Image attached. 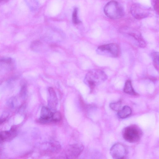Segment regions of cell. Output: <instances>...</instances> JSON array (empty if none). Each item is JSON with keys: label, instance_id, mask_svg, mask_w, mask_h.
Masks as SVG:
<instances>
[{"label": "cell", "instance_id": "ac0fdd59", "mask_svg": "<svg viewBox=\"0 0 159 159\" xmlns=\"http://www.w3.org/2000/svg\"><path fill=\"white\" fill-rule=\"evenodd\" d=\"M121 102L118 101L117 102L111 103L110 104V107L112 110L118 111L121 108Z\"/></svg>", "mask_w": 159, "mask_h": 159}, {"label": "cell", "instance_id": "ffe728a7", "mask_svg": "<svg viewBox=\"0 0 159 159\" xmlns=\"http://www.w3.org/2000/svg\"><path fill=\"white\" fill-rule=\"evenodd\" d=\"M61 119V113L58 111L53 112L52 116L53 122H57L59 121Z\"/></svg>", "mask_w": 159, "mask_h": 159}, {"label": "cell", "instance_id": "cb8c5ba5", "mask_svg": "<svg viewBox=\"0 0 159 159\" xmlns=\"http://www.w3.org/2000/svg\"><path fill=\"white\" fill-rule=\"evenodd\" d=\"M10 0H0V4L7 2Z\"/></svg>", "mask_w": 159, "mask_h": 159}, {"label": "cell", "instance_id": "4fadbf2b", "mask_svg": "<svg viewBox=\"0 0 159 159\" xmlns=\"http://www.w3.org/2000/svg\"><path fill=\"white\" fill-rule=\"evenodd\" d=\"M132 110L130 107L125 106L118 111V115L120 118H125L129 116Z\"/></svg>", "mask_w": 159, "mask_h": 159}, {"label": "cell", "instance_id": "5b68a950", "mask_svg": "<svg viewBox=\"0 0 159 159\" xmlns=\"http://www.w3.org/2000/svg\"><path fill=\"white\" fill-rule=\"evenodd\" d=\"M150 9L143 5L135 3L130 8V12L133 16L137 19H142L147 17L150 13Z\"/></svg>", "mask_w": 159, "mask_h": 159}, {"label": "cell", "instance_id": "603a6c76", "mask_svg": "<svg viewBox=\"0 0 159 159\" xmlns=\"http://www.w3.org/2000/svg\"><path fill=\"white\" fill-rule=\"evenodd\" d=\"M159 0H156L154 7L155 10L158 13L159 11Z\"/></svg>", "mask_w": 159, "mask_h": 159}, {"label": "cell", "instance_id": "9a60e30c", "mask_svg": "<svg viewBox=\"0 0 159 159\" xmlns=\"http://www.w3.org/2000/svg\"><path fill=\"white\" fill-rule=\"evenodd\" d=\"M30 9L33 11H35L38 8L39 2L38 0H25Z\"/></svg>", "mask_w": 159, "mask_h": 159}, {"label": "cell", "instance_id": "2e32d148", "mask_svg": "<svg viewBox=\"0 0 159 159\" xmlns=\"http://www.w3.org/2000/svg\"><path fill=\"white\" fill-rule=\"evenodd\" d=\"M151 56L154 65L156 68L158 70L159 69V53L158 52H154L152 53Z\"/></svg>", "mask_w": 159, "mask_h": 159}, {"label": "cell", "instance_id": "277c9868", "mask_svg": "<svg viewBox=\"0 0 159 159\" xmlns=\"http://www.w3.org/2000/svg\"><path fill=\"white\" fill-rule=\"evenodd\" d=\"M97 52L99 55L112 57H117L119 55L118 45L115 43H110L99 46Z\"/></svg>", "mask_w": 159, "mask_h": 159}, {"label": "cell", "instance_id": "7a4b0ae2", "mask_svg": "<svg viewBox=\"0 0 159 159\" xmlns=\"http://www.w3.org/2000/svg\"><path fill=\"white\" fill-rule=\"evenodd\" d=\"M106 15L112 19H117L123 17L124 15V9L116 1L112 0L109 2L104 8Z\"/></svg>", "mask_w": 159, "mask_h": 159}, {"label": "cell", "instance_id": "3957f363", "mask_svg": "<svg viewBox=\"0 0 159 159\" xmlns=\"http://www.w3.org/2000/svg\"><path fill=\"white\" fill-rule=\"evenodd\" d=\"M142 134L141 130L135 125L126 127L123 132V136L124 139L131 143L139 141L141 137Z\"/></svg>", "mask_w": 159, "mask_h": 159}, {"label": "cell", "instance_id": "d6986e66", "mask_svg": "<svg viewBox=\"0 0 159 159\" xmlns=\"http://www.w3.org/2000/svg\"><path fill=\"white\" fill-rule=\"evenodd\" d=\"M72 19L73 23L75 24H78L80 22L78 17V9L77 8H75L74 10Z\"/></svg>", "mask_w": 159, "mask_h": 159}, {"label": "cell", "instance_id": "e0dca14e", "mask_svg": "<svg viewBox=\"0 0 159 159\" xmlns=\"http://www.w3.org/2000/svg\"><path fill=\"white\" fill-rule=\"evenodd\" d=\"M17 99L15 97L10 98L7 102V106L11 108L16 107L17 105Z\"/></svg>", "mask_w": 159, "mask_h": 159}, {"label": "cell", "instance_id": "5bb4252c", "mask_svg": "<svg viewBox=\"0 0 159 159\" xmlns=\"http://www.w3.org/2000/svg\"><path fill=\"white\" fill-rule=\"evenodd\" d=\"M123 91L125 93L133 95H137L132 87L131 81L129 80H127L125 82Z\"/></svg>", "mask_w": 159, "mask_h": 159}, {"label": "cell", "instance_id": "30bf717a", "mask_svg": "<svg viewBox=\"0 0 159 159\" xmlns=\"http://www.w3.org/2000/svg\"><path fill=\"white\" fill-rule=\"evenodd\" d=\"M83 148L81 145L74 144L70 146L66 152L68 158H74L79 156L82 151Z\"/></svg>", "mask_w": 159, "mask_h": 159}, {"label": "cell", "instance_id": "7c38bea8", "mask_svg": "<svg viewBox=\"0 0 159 159\" xmlns=\"http://www.w3.org/2000/svg\"><path fill=\"white\" fill-rule=\"evenodd\" d=\"M49 93L48 99V105L51 108H55L57 103V98L56 93L53 89L49 87L48 89Z\"/></svg>", "mask_w": 159, "mask_h": 159}, {"label": "cell", "instance_id": "6da1fadb", "mask_svg": "<svg viewBox=\"0 0 159 159\" xmlns=\"http://www.w3.org/2000/svg\"><path fill=\"white\" fill-rule=\"evenodd\" d=\"M107 75L100 70H94L89 71L85 77V81L90 89L92 90L94 87L103 82L107 79Z\"/></svg>", "mask_w": 159, "mask_h": 159}, {"label": "cell", "instance_id": "ba28073f", "mask_svg": "<svg viewBox=\"0 0 159 159\" xmlns=\"http://www.w3.org/2000/svg\"><path fill=\"white\" fill-rule=\"evenodd\" d=\"M53 112L48 107H43L41 109L39 121L42 124H47L52 122Z\"/></svg>", "mask_w": 159, "mask_h": 159}, {"label": "cell", "instance_id": "9c48e42d", "mask_svg": "<svg viewBox=\"0 0 159 159\" xmlns=\"http://www.w3.org/2000/svg\"><path fill=\"white\" fill-rule=\"evenodd\" d=\"M17 133L16 129L13 127L10 130L0 132V143L10 140L13 139Z\"/></svg>", "mask_w": 159, "mask_h": 159}, {"label": "cell", "instance_id": "8992f818", "mask_svg": "<svg viewBox=\"0 0 159 159\" xmlns=\"http://www.w3.org/2000/svg\"><path fill=\"white\" fill-rule=\"evenodd\" d=\"M110 153L114 159H122L125 158L127 154V151L123 144L117 143L111 147Z\"/></svg>", "mask_w": 159, "mask_h": 159}, {"label": "cell", "instance_id": "8fae6325", "mask_svg": "<svg viewBox=\"0 0 159 159\" xmlns=\"http://www.w3.org/2000/svg\"><path fill=\"white\" fill-rule=\"evenodd\" d=\"M127 34L134 39L137 42L139 46L143 48H144L146 47V43L141 34L139 32L132 30L128 32Z\"/></svg>", "mask_w": 159, "mask_h": 159}, {"label": "cell", "instance_id": "44dd1931", "mask_svg": "<svg viewBox=\"0 0 159 159\" xmlns=\"http://www.w3.org/2000/svg\"><path fill=\"white\" fill-rule=\"evenodd\" d=\"M27 88L26 84H24L22 85L20 91V94L22 97L25 96L27 93Z\"/></svg>", "mask_w": 159, "mask_h": 159}, {"label": "cell", "instance_id": "52a82bcc", "mask_svg": "<svg viewBox=\"0 0 159 159\" xmlns=\"http://www.w3.org/2000/svg\"><path fill=\"white\" fill-rule=\"evenodd\" d=\"M15 67V62L12 58L7 57L0 58V72L6 73L13 70Z\"/></svg>", "mask_w": 159, "mask_h": 159}, {"label": "cell", "instance_id": "7402d4cb", "mask_svg": "<svg viewBox=\"0 0 159 159\" xmlns=\"http://www.w3.org/2000/svg\"><path fill=\"white\" fill-rule=\"evenodd\" d=\"M9 114L5 112L0 117V124L5 122L7 119Z\"/></svg>", "mask_w": 159, "mask_h": 159}]
</instances>
